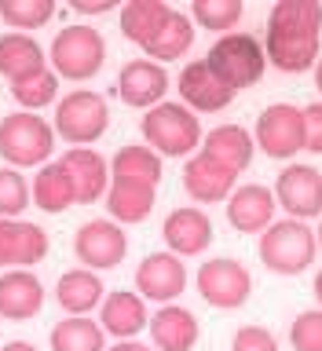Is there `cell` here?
I'll return each mask as SVG.
<instances>
[{"instance_id":"1","label":"cell","mask_w":322,"mask_h":351,"mask_svg":"<svg viewBox=\"0 0 322 351\" xmlns=\"http://www.w3.org/2000/svg\"><path fill=\"white\" fill-rule=\"evenodd\" d=\"M55 150V128L44 117L19 110L0 121V158L8 161V169H37L48 165Z\"/></svg>"},{"instance_id":"2","label":"cell","mask_w":322,"mask_h":351,"mask_svg":"<svg viewBox=\"0 0 322 351\" xmlns=\"http://www.w3.org/2000/svg\"><path fill=\"white\" fill-rule=\"evenodd\" d=\"M143 139L158 158H187L194 147H202V121L183 103H158L143 114Z\"/></svg>"},{"instance_id":"3","label":"cell","mask_w":322,"mask_h":351,"mask_svg":"<svg viewBox=\"0 0 322 351\" xmlns=\"http://www.w3.org/2000/svg\"><path fill=\"white\" fill-rule=\"evenodd\" d=\"M205 62L231 92H242V88L257 84L264 77L268 55H264V44L257 37H249V33H224V37L209 48Z\"/></svg>"},{"instance_id":"4","label":"cell","mask_w":322,"mask_h":351,"mask_svg":"<svg viewBox=\"0 0 322 351\" xmlns=\"http://www.w3.org/2000/svg\"><path fill=\"white\" fill-rule=\"evenodd\" d=\"M48 59L55 66V77L66 81H92L106 62V40L92 26H66L55 33Z\"/></svg>"},{"instance_id":"5","label":"cell","mask_w":322,"mask_h":351,"mask_svg":"<svg viewBox=\"0 0 322 351\" xmlns=\"http://www.w3.org/2000/svg\"><path fill=\"white\" fill-rule=\"evenodd\" d=\"M319 252L315 230L301 219H279L260 234V260L275 274H301Z\"/></svg>"},{"instance_id":"6","label":"cell","mask_w":322,"mask_h":351,"mask_svg":"<svg viewBox=\"0 0 322 351\" xmlns=\"http://www.w3.org/2000/svg\"><path fill=\"white\" fill-rule=\"evenodd\" d=\"M106 128H110V106L99 92L77 88L55 106V132L70 147H88V143L103 139Z\"/></svg>"},{"instance_id":"7","label":"cell","mask_w":322,"mask_h":351,"mask_svg":"<svg viewBox=\"0 0 322 351\" xmlns=\"http://www.w3.org/2000/svg\"><path fill=\"white\" fill-rule=\"evenodd\" d=\"M194 285H198V293H202V300L220 307V311H235V307H242L253 293L249 271L242 267L238 260H227V256L205 260L202 267H198Z\"/></svg>"},{"instance_id":"8","label":"cell","mask_w":322,"mask_h":351,"mask_svg":"<svg viewBox=\"0 0 322 351\" xmlns=\"http://www.w3.org/2000/svg\"><path fill=\"white\" fill-rule=\"evenodd\" d=\"M257 147L275 161H290L293 154L304 150V117L301 106L275 103L257 117Z\"/></svg>"},{"instance_id":"9","label":"cell","mask_w":322,"mask_h":351,"mask_svg":"<svg viewBox=\"0 0 322 351\" xmlns=\"http://www.w3.org/2000/svg\"><path fill=\"white\" fill-rule=\"evenodd\" d=\"M275 202L301 223L322 216V172L312 165H286L275 183Z\"/></svg>"},{"instance_id":"10","label":"cell","mask_w":322,"mask_h":351,"mask_svg":"<svg viewBox=\"0 0 322 351\" xmlns=\"http://www.w3.org/2000/svg\"><path fill=\"white\" fill-rule=\"evenodd\" d=\"M73 252L88 271H114L128 252V238L114 219H88L73 234Z\"/></svg>"},{"instance_id":"11","label":"cell","mask_w":322,"mask_h":351,"mask_svg":"<svg viewBox=\"0 0 322 351\" xmlns=\"http://www.w3.org/2000/svg\"><path fill=\"white\" fill-rule=\"evenodd\" d=\"M176 92H180L183 106L194 110V114H216V110H224L231 99L238 95V92H231L213 70H209L205 59H194L191 66H183L180 81H176Z\"/></svg>"},{"instance_id":"12","label":"cell","mask_w":322,"mask_h":351,"mask_svg":"<svg viewBox=\"0 0 322 351\" xmlns=\"http://www.w3.org/2000/svg\"><path fill=\"white\" fill-rule=\"evenodd\" d=\"M187 289V267L176 252H150L136 267V293L158 304H172Z\"/></svg>"},{"instance_id":"13","label":"cell","mask_w":322,"mask_h":351,"mask_svg":"<svg viewBox=\"0 0 322 351\" xmlns=\"http://www.w3.org/2000/svg\"><path fill=\"white\" fill-rule=\"evenodd\" d=\"M59 165L66 169V176H70L73 197L81 205H92L110 191V161H103L92 147H70L59 158Z\"/></svg>"},{"instance_id":"14","label":"cell","mask_w":322,"mask_h":351,"mask_svg":"<svg viewBox=\"0 0 322 351\" xmlns=\"http://www.w3.org/2000/svg\"><path fill=\"white\" fill-rule=\"evenodd\" d=\"M169 92V73L165 66L150 59H136L117 73V95L136 110H154Z\"/></svg>"},{"instance_id":"15","label":"cell","mask_w":322,"mask_h":351,"mask_svg":"<svg viewBox=\"0 0 322 351\" xmlns=\"http://www.w3.org/2000/svg\"><path fill=\"white\" fill-rule=\"evenodd\" d=\"M44 252H48V234L37 223L0 216V267H30L44 260Z\"/></svg>"},{"instance_id":"16","label":"cell","mask_w":322,"mask_h":351,"mask_svg":"<svg viewBox=\"0 0 322 351\" xmlns=\"http://www.w3.org/2000/svg\"><path fill=\"white\" fill-rule=\"evenodd\" d=\"M235 183H238V172L224 169V165L213 161L202 150L183 165V191L191 194L194 202H202V205H213V202L231 197L235 194Z\"/></svg>"},{"instance_id":"17","label":"cell","mask_w":322,"mask_h":351,"mask_svg":"<svg viewBox=\"0 0 322 351\" xmlns=\"http://www.w3.org/2000/svg\"><path fill=\"white\" fill-rule=\"evenodd\" d=\"M227 219L242 234H264L275 223V191L260 183L235 186V194L227 197Z\"/></svg>"},{"instance_id":"18","label":"cell","mask_w":322,"mask_h":351,"mask_svg":"<svg viewBox=\"0 0 322 351\" xmlns=\"http://www.w3.org/2000/svg\"><path fill=\"white\" fill-rule=\"evenodd\" d=\"M264 55L275 70L282 73H304L319 62V37H308V33H290L279 26H268V40H264Z\"/></svg>"},{"instance_id":"19","label":"cell","mask_w":322,"mask_h":351,"mask_svg":"<svg viewBox=\"0 0 322 351\" xmlns=\"http://www.w3.org/2000/svg\"><path fill=\"white\" fill-rule=\"evenodd\" d=\"M44 307V285L30 267L0 274V315L11 322H26Z\"/></svg>"},{"instance_id":"20","label":"cell","mask_w":322,"mask_h":351,"mask_svg":"<svg viewBox=\"0 0 322 351\" xmlns=\"http://www.w3.org/2000/svg\"><path fill=\"white\" fill-rule=\"evenodd\" d=\"M161 238L176 256H198V252L209 249L213 241V223L202 208H176V213L165 216V227H161Z\"/></svg>"},{"instance_id":"21","label":"cell","mask_w":322,"mask_h":351,"mask_svg":"<svg viewBox=\"0 0 322 351\" xmlns=\"http://www.w3.org/2000/svg\"><path fill=\"white\" fill-rule=\"evenodd\" d=\"M103 333L117 337V340H132L139 329L150 326V315H147V304H143L139 293H128V289H114L103 300Z\"/></svg>"},{"instance_id":"22","label":"cell","mask_w":322,"mask_h":351,"mask_svg":"<svg viewBox=\"0 0 322 351\" xmlns=\"http://www.w3.org/2000/svg\"><path fill=\"white\" fill-rule=\"evenodd\" d=\"M198 333H202L198 318L180 304H165L161 311L150 318V337L161 351H191L198 344Z\"/></svg>"},{"instance_id":"23","label":"cell","mask_w":322,"mask_h":351,"mask_svg":"<svg viewBox=\"0 0 322 351\" xmlns=\"http://www.w3.org/2000/svg\"><path fill=\"white\" fill-rule=\"evenodd\" d=\"M253 150H257V143L249 139V132L242 125H220L209 136H202V154H209L231 172H246L253 161Z\"/></svg>"},{"instance_id":"24","label":"cell","mask_w":322,"mask_h":351,"mask_svg":"<svg viewBox=\"0 0 322 351\" xmlns=\"http://www.w3.org/2000/svg\"><path fill=\"white\" fill-rule=\"evenodd\" d=\"M55 300L66 315H88L103 304V278L88 267H77V271H66L59 285H55Z\"/></svg>"},{"instance_id":"25","label":"cell","mask_w":322,"mask_h":351,"mask_svg":"<svg viewBox=\"0 0 322 351\" xmlns=\"http://www.w3.org/2000/svg\"><path fill=\"white\" fill-rule=\"evenodd\" d=\"M154 197H158V186L110 180L106 213L114 216V223H143V219L154 213Z\"/></svg>"},{"instance_id":"26","label":"cell","mask_w":322,"mask_h":351,"mask_svg":"<svg viewBox=\"0 0 322 351\" xmlns=\"http://www.w3.org/2000/svg\"><path fill=\"white\" fill-rule=\"evenodd\" d=\"M41 70H44V48L30 33H4L0 37V73L11 84L22 81V77L41 73Z\"/></svg>"},{"instance_id":"27","label":"cell","mask_w":322,"mask_h":351,"mask_svg":"<svg viewBox=\"0 0 322 351\" xmlns=\"http://www.w3.org/2000/svg\"><path fill=\"white\" fill-rule=\"evenodd\" d=\"M191 44H194V26H191V15H183V11H169V19L161 22L158 29H154V37L143 44V51L150 55V59H158L161 62H169V59H180V55L191 51Z\"/></svg>"},{"instance_id":"28","label":"cell","mask_w":322,"mask_h":351,"mask_svg":"<svg viewBox=\"0 0 322 351\" xmlns=\"http://www.w3.org/2000/svg\"><path fill=\"white\" fill-rule=\"evenodd\" d=\"M30 194H33V205L41 208V213H66L77 197H73V183H70V176H66V169L59 161H48V165H41V172L33 176V186H30Z\"/></svg>"},{"instance_id":"29","label":"cell","mask_w":322,"mask_h":351,"mask_svg":"<svg viewBox=\"0 0 322 351\" xmlns=\"http://www.w3.org/2000/svg\"><path fill=\"white\" fill-rule=\"evenodd\" d=\"M110 180L158 186L161 183V158L150 147H121L114 154V161H110Z\"/></svg>"},{"instance_id":"30","label":"cell","mask_w":322,"mask_h":351,"mask_svg":"<svg viewBox=\"0 0 322 351\" xmlns=\"http://www.w3.org/2000/svg\"><path fill=\"white\" fill-rule=\"evenodd\" d=\"M51 351H106L103 326L88 315H66L51 329Z\"/></svg>"},{"instance_id":"31","label":"cell","mask_w":322,"mask_h":351,"mask_svg":"<svg viewBox=\"0 0 322 351\" xmlns=\"http://www.w3.org/2000/svg\"><path fill=\"white\" fill-rule=\"evenodd\" d=\"M169 11L172 8L161 4V0H128V4L121 8V33H125V40L143 48V44L154 37V29L169 19Z\"/></svg>"},{"instance_id":"32","label":"cell","mask_w":322,"mask_h":351,"mask_svg":"<svg viewBox=\"0 0 322 351\" xmlns=\"http://www.w3.org/2000/svg\"><path fill=\"white\" fill-rule=\"evenodd\" d=\"M268 26L319 37V33H322V4H319V0H282V4L271 8Z\"/></svg>"},{"instance_id":"33","label":"cell","mask_w":322,"mask_h":351,"mask_svg":"<svg viewBox=\"0 0 322 351\" xmlns=\"http://www.w3.org/2000/svg\"><path fill=\"white\" fill-rule=\"evenodd\" d=\"M11 95H15V103L22 110L33 114V110L55 103V95H59V77H55V70H41L33 77H22V81L11 84Z\"/></svg>"},{"instance_id":"34","label":"cell","mask_w":322,"mask_h":351,"mask_svg":"<svg viewBox=\"0 0 322 351\" xmlns=\"http://www.w3.org/2000/svg\"><path fill=\"white\" fill-rule=\"evenodd\" d=\"M51 15H55L51 0H0V19H4L15 33L41 29Z\"/></svg>"},{"instance_id":"35","label":"cell","mask_w":322,"mask_h":351,"mask_svg":"<svg viewBox=\"0 0 322 351\" xmlns=\"http://www.w3.org/2000/svg\"><path fill=\"white\" fill-rule=\"evenodd\" d=\"M191 19L202 29H216L224 37V29H235V22L242 19V4L238 0H194Z\"/></svg>"},{"instance_id":"36","label":"cell","mask_w":322,"mask_h":351,"mask_svg":"<svg viewBox=\"0 0 322 351\" xmlns=\"http://www.w3.org/2000/svg\"><path fill=\"white\" fill-rule=\"evenodd\" d=\"M33 194L26 176H19V169H0V216L4 219H19L30 208Z\"/></svg>"},{"instance_id":"37","label":"cell","mask_w":322,"mask_h":351,"mask_svg":"<svg viewBox=\"0 0 322 351\" xmlns=\"http://www.w3.org/2000/svg\"><path fill=\"white\" fill-rule=\"evenodd\" d=\"M290 344L293 351H322V311L297 315V322L290 329Z\"/></svg>"},{"instance_id":"38","label":"cell","mask_w":322,"mask_h":351,"mask_svg":"<svg viewBox=\"0 0 322 351\" xmlns=\"http://www.w3.org/2000/svg\"><path fill=\"white\" fill-rule=\"evenodd\" d=\"M231 351H279V340L264 326H242L231 340Z\"/></svg>"},{"instance_id":"39","label":"cell","mask_w":322,"mask_h":351,"mask_svg":"<svg viewBox=\"0 0 322 351\" xmlns=\"http://www.w3.org/2000/svg\"><path fill=\"white\" fill-rule=\"evenodd\" d=\"M301 117H304V150L322 154V103L304 106Z\"/></svg>"},{"instance_id":"40","label":"cell","mask_w":322,"mask_h":351,"mask_svg":"<svg viewBox=\"0 0 322 351\" xmlns=\"http://www.w3.org/2000/svg\"><path fill=\"white\" fill-rule=\"evenodd\" d=\"M110 8H114V0H73V11H81V15H103Z\"/></svg>"},{"instance_id":"41","label":"cell","mask_w":322,"mask_h":351,"mask_svg":"<svg viewBox=\"0 0 322 351\" xmlns=\"http://www.w3.org/2000/svg\"><path fill=\"white\" fill-rule=\"evenodd\" d=\"M106 351H150L147 344H139V340H117L114 348H106Z\"/></svg>"},{"instance_id":"42","label":"cell","mask_w":322,"mask_h":351,"mask_svg":"<svg viewBox=\"0 0 322 351\" xmlns=\"http://www.w3.org/2000/svg\"><path fill=\"white\" fill-rule=\"evenodd\" d=\"M0 351H37V348H33L30 340H11V344H4Z\"/></svg>"},{"instance_id":"43","label":"cell","mask_w":322,"mask_h":351,"mask_svg":"<svg viewBox=\"0 0 322 351\" xmlns=\"http://www.w3.org/2000/svg\"><path fill=\"white\" fill-rule=\"evenodd\" d=\"M315 88L322 92V55H319V62H315Z\"/></svg>"},{"instance_id":"44","label":"cell","mask_w":322,"mask_h":351,"mask_svg":"<svg viewBox=\"0 0 322 351\" xmlns=\"http://www.w3.org/2000/svg\"><path fill=\"white\" fill-rule=\"evenodd\" d=\"M315 296H319V304H322V271L315 274Z\"/></svg>"},{"instance_id":"45","label":"cell","mask_w":322,"mask_h":351,"mask_svg":"<svg viewBox=\"0 0 322 351\" xmlns=\"http://www.w3.org/2000/svg\"><path fill=\"white\" fill-rule=\"evenodd\" d=\"M315 238H319V245H322V223H319V230H315Z\"/></svg>"}]
</instances>
